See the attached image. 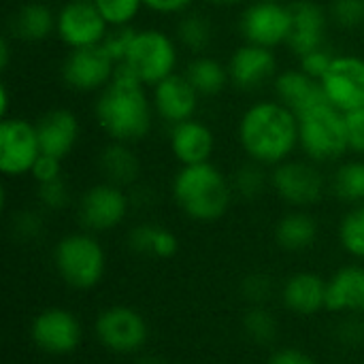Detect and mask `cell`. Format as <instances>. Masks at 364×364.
Instances as JSON below:
<instances>
[{"mask_svg": "<svg viewBox=\"0 0 364 364\" xmlns=\"http://www.w3.org/2000/svg\"><path fill=\"white\" fill-rule=\"evenodd\" d=\"M235 136L245 160L273 168L299 151V117L277 98H260L241 111Z\"/></svg>", "mask_w": 364, "mask_h": 364, "instance_id": "1", "label": "cell"}, {"mask_svg": "<svg viewBox=\"0 0 364 364\" xmlns=\"http://www.w3.org/2000/svg\"><path fill=\"white\" fill-rule=\"evenodd\" d=\"M92 115L107 141L139 145L156 124L151 90L117 66L111 83L94 96Z\"/></svg>", "mask_w": 364, "mask_h": 364, "instance_id": "2", "label": "cell"}, {"mask_svg": "<svg viewBox=\"0 0 364 364\" xmlns=\"http://www.w3.org/2000/svg\"><path fill=\"white\" fill-rule=\"evenodd\" d=\"M168 192L181 215L196 224H215L224 220L235 203L230 175L213 164V160L179 166L171 177Z\"/></svg>", "mask_w": 364, "mask_h": 364, "instance_id": "3", "label": "cell"}, {"mask_svg": "<svg viewBox=\"0 0 364 364\" xmlns=\"http://www.w3.org/2000/svg\"><path fill=\"white\" fill-rule=\"evenodd\" d=\"M51 267L73 292L96 290L109 269V256L98 235L83 228L64 232L51 247Z\"/></svg>", "mask_w": 364, "mask_h": 364, "instance_id": "4", "label": "cell"}, {"mask_svg": "<svg viewBox=\"0 0 364 364\" xmlns=\"http://www.w3.org/2000/svg\"><path fill=\"white\" fill-rule=\"evenodd\" d=\"M181 47L168 30L162 28H134L132 41L119 62V68L130 73L143 85L154 87L162 79L179 73Z\"/></svg>", "mask_w": 364, "mask_h": 364, "instance_id": "5", "label": "cell"}, {"mask_svg": "<svg viewBox=\"0 0 364 364\" xmlns=\"http://www.w3.org/2000/svg\"><path fill=\"white\" fill-rule=\"evenodd\" d=\"M299 117V149L316 164H337L350 154L346 113L328 100L314 105Z\"/></svg>", "mask_w": 364, "mask_h": 364, "instance_id": "6", "label": "cell"}, {"mask_svg": "<svg viewBox=\"0 0 364 364\" xmlns=\"http://www.w3.org/2000/svg\"><path fill=\"white\" fill-rule=\"evenodd\" d=\"M92 335L107 354L134 358L145 352L151 339V328L143 311L126 303H113L94 316Z\"/></svg>", "mask_w": 364, "mask_h": 364, "instance_id": "7", "label": "cell"}, {"mask_svg": "<svg viewBox=\"0 0 364 364\" xmlns=\"http://www.w3.org/2000/svg\"><path fill=\"white\" fill-rule=\"evenodd\" d=\"M132 211V194L109 181L90 183L75 200V218L79 228L94 235H109L126 224Z\"/></svg>", "mask_w": 364, "mask_h": 364, "instance_id": "8", "label": "cell"}, {"mask_svg": "<svg viewBox=\"0 0 364 364\" xmlns=\"http://www.w3.org/2000/svg\"><path fill=\"white\" fill-rule=\"evenodd\" d=\"M271 192L288 209H314L331 192V183L320 164L290 158L271 168Z\"/></svg>", "mask_w": 364, "mask_h": 364, "instance_id": "9", "label": "cell"}, {"mask_svg": "<svg viewBox=\"0 0 364 364\" xmlns=\"http://www.w3.org/2000/svg\"><path fill=\"white\" fill-rule=\"evenodd\" d=\"M28 337L34 350L51 358L73 356L85 339V328L77 311L49 305L36 311L28 324Z\"/></svg>", "mask_w": 364, "mask_h": 364, "instance_id": "10", "label": "cell"}, {"mask_svg": "<svg viewBox=\"0 0 364 364\" xmlns=\"http://www.w3.org/2000/svg\"><path fill=\"white\" fill-rule=\"evenodd\" d=\"M237 30L243 43L277 49L286 47L292 32L290 2L275 0H252L247 2L237 19Z\"/></svg>", "mask_w": 364, "mask_h": 364, "instance_id": "11", "label": "cell"}, {"mask_svg": "<svg viewBox=\"0 0 364 364\" xmlns=\"http://www.w3.org/2000/svg\"><path fill=\"white\" fill-rule=\"evenodd\" d=\"M117 62L107 51V47H81L68 49L60 62V79L75 94H98L105 90L117 73Z\"/></svg>", "mask_w": 364, "mask_h": 364, "instance_id": "12", "label": "cell"}, {"mask_svg": "<svg viewBox=\"0 0 364 364\" xmlns=\"http://www.w3.org/2000/svg\"><path fill=\"white\" fill-rule=\"evenodd\" d=\"M41 141L36 122L23 115H9L0 119V173L6 179L30 177L38 156Z\"/></svg>", "mask_w": 364, "mask_h": 364, "instance_id": "13", "label": "cell"}, {"mask_svg": "<svg viewBox=\"0 0 364 364\" xmlns=\"http://www.w3.org/2000/svg\"><path fill=\"white\" fill-rule=\"evenodd\" d=\"M320 85L326 100L341 113L364 109V55L337 53Z\"/></svg>", "mask_w": 364, "mask_h": 364, "instance_id": "14", "label": "cell"}, {"mask_svg": "<svg viewBox=\"0 0 364 364\" xmlns=\"http://www.w3.org/2000/svg\"><path fill=\"white\" fill-rule=\"evenodd\" d=\"M109 23L92 0H75L58 6L55 38L66 49L100 45L109 34Z\"/></svg>", "mask_w": 364, "mask_h": 364, "instance_id": "15", "label": "cell"}, {"mask_svg": "<svg viewBox=\"0 0 364 364\" xmlns=\"http://www.w3.org/2000/svg\"><path fill=\"white\" fill-rule=\"evenodd\" d=\"M226 66L230 75V85L239 92H254L267 83H273L279 73L275 49L252 43L237 45L228 55Z\"/></svg>", "mask_w": 364, "mask_h": 364, "instance_id": "16", "label": "cell"}, {"mask_svg": "<svg viewBox=\"0 0 364 364\" xmlns=\"http://www.w3.org/2000/svg\"><path fill=\"white\" fill-rule=\"evenodd\" d=\"M149 90L156 117L164 126L171 128L175 124L196 117L203 98L183 73H175Z\"/></svg>", "mask_w": 364, "mask_h": 364, "instance_id": "17", "label": "cell"}, {"mask_svg": "<svg viewBox=\"0 0 364 364\" xmlns=\"http://www.w3.org/2000/svg\"><path fill=\"white\" fill-rule=\"evenodd\" d=\"M290 11H292V32L286 47L296 58L328 45L326 43L328 30L333 26L328 6H324L318 0H292Z\"/></svg>", "mask_w": 364, "mask_h": 364, "instance_id": "18", "label": "cell"}, {"mask_svg": "<svg viewBox=\"0 0 364 364\" xmlns=\"http://www.w3.org/2000/svg\"><path fill=\"white\" fill-rule=\"evenodd\" d=\"M326 282L316 271H294L279 284V305L294 318H316L326 311Z\"/></svg>", "mask_w": 364, "mask_h": 364, "instance_id": "19", "label": "cell"}, {"mask_svg": "<svg viewBox=\"0 0 364 364\" xmlns=\"http://www.w3.org/2000/svg\"><path fill=\"white\" fill-rule=\"evenodd\" d=\"M166 145L179 166L211 162L215 154V132L205 119L192 117L168 128Z\"/></svg>", "mask_w": 364, "mask_h": 364, "instance_id": "20", "label": "cell"}, {"mask_svg": "<svg viewBox=\"0 0 364 364\" xmlns=\"http://www.w3.org/2000/svg\"><path fill=\"white\" fill-rule=\"evenodd\" d=\"M36 132L41 141V151L66 160L81 139V119L68 107H51L38 115Z\"/></svg>", "mask_w": 364, "mask_h": 364, "instance_id": "21", "label": "cell"}, {"mask_svg": "<svg viewBox=\"0 0 364 364\" xmlns=\"http://www.w3.org/2000/svg\"><path fill=\"white\" fill-rule=\"evenodd\" d=\"M326 314L364 316V262L341 264L328 275Z\"/></svg>", "mask_w": 364, "mask_h": 364, "instance_id": "22", "label": "cell"}, {"mask_svg": "<svg viewBox=\"0 0 364 364\" xmlns=\"http://www.w3.org/2000/svg\"><path fill=\"white\" fill-rule=\"evenodd\" d=\"M58 11L47 0L21 2L6 21V34L15 43L38 45L55 36Z\"/></svg>", "mask_w": 364, "mask_h": 364, "instance_id": "23", "label": "cell"}, {"mask_svg": "<svg viewBox=\"0 0 364 364\" xmlns=\"http://www.w3.org/2000/svg\"><path fill=\"white\" fill-rule=\"evenodd\" d=\"M96 171L102 181L132 190L141 179V158L130 143L107 141L96 156Z\"/></svg>", "mask_w": 364, "mask_h": 364, "instance_id": "24", "label": "cell"}, {"mask_svg": "<svg viewBox=\"0 0 364 364\" xmlns=\"http://www.w3.org/2000/svg\"><path fill=\"white\" fill-rule=\"evenodd\" d=\"M320 239V222L311 209H288L273 226V241L284 254H305Z\"/></svg>", "mask_w": 364, "mask_h": 364, "instance_id": "25", "label": "cell"}, {"mask_svg": "<svg viewBox=\"0 0 364 364\" xmlns=\"http://www.w3.org/2000/svg\"><path fill=\"white\" fill-rule=\"evenodd\" d=\"M273 98L284 102L288 109H292L296 115L311 109L314 105L326 100L322 85L318 79L309 77L305 70L296 68H284L273 79Z\"/></svg>", "mask_w": 364, "mask_h": 364, "instance_id": "26", "label": "cell"}, {"mask_svg": "<svg viewBox=\"0 0 364 364\" xmlns=\"http://www.w3.org/2000/svg\"><path fill=\"white\" fill-rule=\"evenodd\" d=\"M183 75L196 87L200 98H215L230 85V75L226 62L211 53L192 55L183 68Z\"/></svg>", "mask_w": 364, "mask_h": 364, "instance_id": "27", "label": "cell"}, {"mask_svg": "<svg viewBox=\"0 0 364 364\" xmlns=\"http://www.w3.org/2000/svg\"><path fill=\"white\" fill-rule=\"evenodd\" d=\"M173 34L183 51H188L190 55H200L209 53L215 38V28L207 13L192 9L177 17Z\"/></svg>", "mask_w": 364, "mask_h": 364, "instance_id": "28", "label": "cell"}, {"mask_svg": "<svg viewBox=\"0 0 364 364\" xmlns=\"http://www.w3.org/2000/svg\"><path fill=\"white\" fill-rule=\"evenodd\" d=\"M331 194L348 205H363L364 203V158L356 156V158H346L341 162L335 164L331 177Z\"/></svg>", "mask_w": 364, "mask_h": 364, "instance_id": "29", "label": "cell"}, {"mask_svg": "<svg viewBox=\"0 0 364 364\" xmlns=\"http://www.w3.org/2000/svg\"><path fill=\"white\" fill-rule=\"evenodd\" d=\"M241 333L252 346L273 350L279 339V318L269 305L245 307L241 316Z\"/></svg>", "mask_w": 364, "mask_h": 364, "instance_id": "30", "label": "cell"}, {"mask_svg": "<svg viewBox=\"0 0 364 364\" xmlns=\"http://www.w3.org/2000/svg\"><path fill=\"white\" fill-rule=\"evenodd\" d=\"M230 183L235 190V198L245 200V203L260 200L271 190V168L256 164L252 160H245L232 171Z\"/></svg>", "mask_w": 364, "mask_h": 364, "instance_id": "31", "label": "cell"}, {"mask_svg": "<svg viewBox=\"0 0 364 364\" xmlns=\"http://www.w3.org/2000/svg\"><path fill=\"white\" fill-rule=\"evenodd\" d=\"M337 243L352 260L364 262V203L348 207L337 224Z\"/></svg>", "mask_w": 364, "mask_h": 364, "instance_id": "32", "label": "cell"}, {"mask_svg": "<svg viewBox=\"0 0 364 364\" xmlns=\"http://www.w3.org/2000/svg\"><path fill=\"white\" fill-rule=\"evenodd\" d=\"M239 296L247 307L269 305L275 296H279V286L273 275L264 271H252L239 282Z\"/></svg>", "mask_w": 364, "mask_h": 364, "instance_id": "33", "label": "cell"}, {"mask_svg": "<svg viewBox=\"0 0 364 364\" xmlns=\"http://www.w3.org/2000/svg\"><path fill=\"white\" fill-rule=\"evenodd\" d=\"M9 235L19 243H36L45 235V211L38 207L15 209L9 218Z\"/></svg>", "mask_w": 364, "mask_h": 364, "instance_id": "34", "label": "cell"}, {"mask_svg": "<svg viewBox=\"0 0 364 364\" xmlns=\"http://www.w3.org/2000/svg\"><path fill=\"white\" fill-rule=\"evenodd\" d=\"M109 28H132L145 11L143 0H92Z\"/></svg>", "mask_w": 364, "mask_h": 364, "instance_id": "35", "label": "cell"}, {"mask_svg": "<svg viewBox=\"0 0 364 364\" xmlns=\"http://www.w3.org/2000/svg\"><path fill=\"white\" fill-rule=\"evenodd\" d=\"M34 196H36V207L51 215L62 213L73 205V192L64 177L49 183H38Z\"/></svg>", "mask_w": 364, "mask_h": 364, "instance_id": "36", "label": "cell"}, {"mask_svg": "<svg viewBox=\"0 0 364 364\" xmlns=\"http://www.w3.org/2000/svg\"><path fill=\"white\" fill-rule=\"evenodd\" d=\"M328 15L335 28L354 32L364 26V0H331Z\"/></svg>", "mask_w": 364, "mask_h": 364, "instance_id": "37", "label": "cell"}, {"mask_svg": "<svg viewBox=\"0 0 364 364\" xmlns=\"http://www.w3.org/2000/svg\"><path fill=\"white\" fill-rule=\"evenodd\" d=\"M158 228H160V224H156V222H139V224L130 226L126 232L128 252L134 256L154 258V243H156Z\"/></svg>", "mask_w": 364, "mask_h": 364, "instance_id": "38", "label": "cell"}, {"mask_svg": "<svg viewBox=\"0 0 364 364\" xmlns=\"http://www.w3.org/2000/svg\"><path fill=\"white\" fill-rule=\"evenodd\" d=\"M335 341L341 348L358 350L364 346V316H341L335 331Z\"/></svg>", "mask_w": 364, "mask_h": 364, "instance_id": "39", "label": "cell"}, {"mask_svg": "<svg viewBox=\"0 0 364 364\" xmlns=\"http://www.w3.org/2000/svg\"><path fill=\"white\" fill-rule=\"evenodd\" d=\"M335 55H337V53L326 45V47L314 49V51H309V53H305V55H301V58H296V60H299V68H301V70H305L309 77H314V79L320 81V79L324 77V73L331 68Z\"/></svg>", "mask_w": 364, "mask_h": 364, "instance_id": "40", "label": "cell"}, {"mask_svg": "<svg viewBox=\"0 0 364 364\" xmlns=\"http://www.w3.org/2000/svg\"><path fill=\"white\" fill-rule=\"evenodd\" d=\"M62 162L60 158L55 156H49V154H41L32 173H30V179L34 181V186L38 183H49V181H55V179H62Z\"/></svg>", "mask_w": 364, "mask_h": 364, "instance_id": "41", "label": "cell"}, {"mask_svg": "<svg viewBox=\"0 0 364 364\" xmlns=\"http://www.w3.org/2000/svg\"><path fill=\"white\" fill-rule=\"evenodd\" d=\"M264 364H318V360L299 346H279L269 352Z\"/></svg>", "mask_w": 364, "mask_h": 364, "instance_id": "42", "label": "cell"}, {"mask_svg": "<svg viewBox=\"0 0 364 364\" xmlns=\"http://www.w3.org/2000/svg\"><path fill=\"white\" fill-rule=\"evenodd\" d=\"M346 128H348L350 154L364 158V109L346 113Z\"/></svg>", "mask_w": 364, "mask_h": 364, "instance_id": "43", "label": "cell"}, {"mask_svg": "<svg viewBox=\"0 0 364 364\" xmlns=\"http://www.w3.org/2000/svg\"><path fill=\"white\" fill-rule=\"evenodd\" d=\"M196 0H143L145 11L158 15V17H179L188 11H192Z\"/></svg>", "mask_w": 364, "mask_h": 364, "instance_id": "44", "label": "cell"}, {"mask_svg": "<svg viewBox=\"0 0 364 364\" xmlns=\"http://www.w3.org/2000/svg\"><path fill=\"white\" fill-rule=\"evenodd\" d=\"M179 237L175 235V230H171L168 226H162L158 228V235H156V243H154V258L156 260H171L179 254Z\"/></svg>", "mask_w": 364, "mask_h": 364, "instance_id": "45", "label": "cell"}, {"mask_svg": "<svg viewBox=\"0 0 364 364\" xmlns=\"http://www.w3.org/2000/svg\"><path fill=\"white\" fill-rule=\"evenodd\" d=\"M134 28L136 26H132V28H111L109 34H107V38L102 41V45L107 47V51L113 55V60L117 64L124 60V53H126V49H128V45L132 41Z\"/></svg>", "mask_w": 364, "mask_h": 364, "instance_id": "46", "label": "cell"}, {"mask_svg": "<svg viewBox=\"0 0 364 364\" xmlns=\"http://www.w3.org/2000/svg\"><path fill=\"white\" fill-rule=\"evenodd\" d=\"M11 51H13V38L4 32L0 36V70L4 73L11 64Z\"/></svg>", "mask_w": 364, "mask_h": 364, "instance_id": "47", "label": "cell"}, {"mask_svg": "<svg viewBox=\"0 0 364 364\" xmlns=\"http://www.w3.org/2000/svg\"><path fill=\"white\" fill-rule=\"evenodd\" d=\"M13 115L11 113V90H9V83H0V119Z\"/></svg>", "mask_w": 364, "mask_h": 364, "instance_id": "48", "label": "cell"}, {"mask_svg": "<svg viewBox=\"0 0 364 364\" xmlns=\"http://www.w3.org/2000/svg\"><path fill=\"white\" fill-rule=\"evenodd\" d=\"M132 364H168V363H166V358H162L160 354H147V352H143V354L134 356Z\"/></svg>", "mask_w": 364, "mask_h": 364, "instance_id": "49", "label": "cell"}, {"mask_svg": "<svg viewBox=\"0 0 364 364\" xmlns=\"http://www.w3.org/2000/svg\"><path fill=\"white\" fill-rule=\"evenodd\" d=\"M205 2L215 9H235V6H245L252 0H205Z\"/></svg>", "mask_w": 364, "mask_h": 364, "instance_id": "50", "label": "cell"}, {"mask_svg": "<svg viewBox=\"0 0 364 364\" xmlns=\"http://www.w3.org/2000/svg\"><path fill=\"white\" fill-rule=\"evenodd\" d=\"M51 2H55L58 6H62V4H68V2H75V0H51Z\"/></svg>", "mask_w": 364, "mask_h": 364, "instance_id": "51", "label": "cell"}, {"mask_svg": "<svg viewBox=\"0 0 364 364\" xmlns=\"http://www.w3.org/2000/svg\"><path fill=\"white\" fill-rule=\"evenodd\" d=\"M275 2H292V0H275Z\"/></svg>", "mask_w": 364, "mask_h": 364, "instance_id": "52", "label": "cell"}]
</instances>
